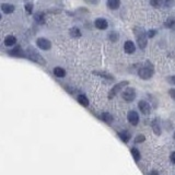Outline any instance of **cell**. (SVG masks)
<instances>
[{
    "instance_id": "obj_1",
    "label": "cell",
    "mask_w": 175,
    "mask_h": 175,
    "mask_svg": "<svg viewBox=\"0 0 175 175\" xmlns=\"http://www.w3.org/2000/svg\"><path fill=\"white\" fill-rule=\"evenodd\" d=\"M134 33L136 35V39L139 47L141 49H145L146 46H147V42H148V37H147V34H146L145 30L142 27L136 26L134 29Z\"/></svg>"
},
{
    "instance_id": "obj_2",
    "label": "cell",
    "mask_w": 175,
    "mask_h": 175,
    "mask_svg": "<svg viewBox=\"0 0 175 175\" xmlns=\"http://www.w3.org/2000/svg\"><path fill=\"white\" fill-rule=\"evenodd\" d=\"M153 66L151 65L150 63H146V66H143L142 68H140L138 71V75L139 77L143 80H148L150 79L152 75H153Z\"/></svg>"
},
{
    "instance_id": "obj_3",
    "label": "cell",
    "mask_w": 175,
    "mask_h": 175,
    "mask_svg": "<svg viewBox=\"0 0 175 175\" xmlns=\"http://www.w3.org/2000/svg\"><path fill=\"white\" fill-rule=\"evenodd\" d=\"M26 56L29 58H30L31 60H33V61H36V63H41V65H45V60L43 59V57L41 56V55L37 53L36 51L34 48H32V47H29L26 51Z\"/></svg>"
},
{
    "instance_id": "obj_4",
    "label": "cell",
    "mask_w": 175,
    "mask_h": 175,
    "mask_svg": "<svg viewBox=\"0 0 175 175\" xmlns=\"http://www.w3.org/2000/svg\"><path fill=\"white\" fill-rule=\"evenodd\" d=\"M123 99H124L126 102H131V101L135 100L136 97V91L134 88H127L126 90L123 92Z\"/></svg>"
},
{
    "instance_id": "obj_5",
    "label": "cell",
    "mask_w": 175,
    "mask_h": 175,
    "mask_svg": "<svg viewBox=\"0 0 175 175\" xmlns=\"http://www.w3.org/2000/svg\"><path fill=\"white\" fill-rule=\"evenodd\" d=\"M128 84V81H121L119 82V83H117L116 85H114V88H113L112 90H111V92H109V99H112V97H114L116 94L119 92V91L123 90V88L126 87V85Z\"/></svg>"
},
{
    "instance_id": "obj_6",
    "label": "cell",
    "mask_w": 175,
    "mask_h": 175,
    "mask_svg": "<svg viewBox=\"0 0 175 175\" xmlns=\"http://www.w3.org/2000/svg\"><path fill=\"white\" fill-rule=\"evenodd\" d=\"M127 118H128V121H129L130 124L134 125V126H136L137 124L139 123V115L137 112L135 111H130L127 115Z\"/></svg>"
},
{
    "instance_id": "obj_7",
    "label": "cell",
    "mask_w": 175,
    "mask_h": 175,
    "mask_svg": "<svg viewBox=\"0 0 175 175\" xmlns=\"http://www.w3.org/2000/svg\"><path fill=\"white\" fill-rule=\"evenodd\" d=\"M36 44L37 46H38L41 49H44V51H47V49L51 48V43L49 42L48 39H46V38H38L36 41Z\"/></svg>"
},
{
    "instance_id": "obj_8",
    "label": "cell",
    "mask_w": 175,
    "mask_h": 175,
    "mask_svg": "<svg viewBox=\"0 0 175 175\" xmlns=\"http://www.w3.org/2000/svg\"><path fill=\"white\" fill-rule=\"evenodd\" d=\"M138 107H139V109L141 111L142 114H145V115L150 114L151 107H150V104H149L148 102H146V101H140V102L138 103Z\"/></svg>"
},
{
    "instance_id": "obj_9",
    "label": "cell",
    "mask_w": 175,
    "mask_h": 175,
    "mask_svg": "<svg viewBox=\"0 0 175 175\" xmlns=\"http://www.w3.org/2000/svg\"><path fill=\"white\" fill-rule=\"evenodd\" d=\"M94 24H95L97 29H99V30H105L109 26V23H107V21H106L105 19H101V18L97 19Z\"/></svg>"
},
{
    "instance_id": "obj_10",
    "label": "cell",
    "mask_w": 175,
    "mask_h": 175,
    "mask_svg": "<svg viewBox=\"0 0 175 175\" xmlns=\"http://www.w3.org/2000/svg\"><path fill=\"white\" fill-rule=\"evenodd\" d=\"M124 49L127 54H133L136 51V46H135V44L131 41H127L124 45Z\"/></svg>"
},
{
    "instance_id": "obj_11",
    "label": "cell",
    "mask_w": 175,
    "mask_h": 175,
    "mask_svg": "<svg viewBox=\"0 0 175 175\" xmlns=\"http://www.w3.org/2000/svg\"><path fill=\"white\" fill-rule=\"evenodd\" d=\"M107 6L109 9L116 10L121 6V0H107Z\"/></svg>"
},
{
    "instance_id": "obj_12",
    "label": "cell",
    "mask_w": 175,
    "mask_h": 175,
    "mask_svg": "<svg viewBox=\"0 0 175 175\" xmlns=\"http://www.w3.org/2000/svg\"><path fill=\"white\" fill-rule=\"evenodd\" d=\"M1 9L5 13L9 14V13H12L14 11V6L9 5V3H3V5H1Z\"/></svg>"
},
{
    "instance_id": "obj_13",
    "label": "cell",
    "mask_w": 175,
    "mask_h": 175,
    "mask_svg": "<svg viewBox=\"0 0 175 175\" xmlns=\"http://www.w3.org/2000/svg\"><path fill=\"white\" fill-rule=\"evenodd\" d=\"M54 75L56 77H59V78H63L66 75V70L60 68V67H56L54 69Z\"/></svg>"
},
{
    "instance_id": "obj_14",
    "label": "cell",
    "mask_w": 175,
    "mask_h": 175,
    "mask_svg": "<svg viewBox=\"0 0 175 175\" xmlns=\"http://www.w3.org/2000/svg\"><path fill=\"white\" fill-rule=\"evenodd\" d=\"M17 42V39H15L14 36L12 35H9V36H7L6 39H5V45L7 46H13Z\"/></svg>"
},
{
    "instance_id": "obj_15",
    "label": "cell",
    "mask_w": 175,
    "mask_h": 175,
    "mask_svg": "<svg viewBox=\"0 0 175 175\" xmlns=\"http://www.w3.org/2000/svg\"><path fill=\"white\" fill-rule=\"evenodd\" d=\"M10 54L12 55V56H19V57H23L24 56V53H23V51L21 49V47H15L13 51H10Z\"/></svg>"
},
{
    "instance_id": "obj_16",
    "label": "cell",
    "mask_w": 175,
    "mask_h": 175,
    "mask_svg": "<svg viewBox=\"0 0 175 175\" xmlns=\"http://www.w3.org/2000/svg\"><path fill=\"white\" fill-rule=\"evenodd\" d=\"M101 117H102L103 121H105V123H107V124H111L113 121V116L111 114H109V113H103Z\"/></svg>"
},
{
    "instance_id": "obj_17",
    "label": "cell",
    "mask_w": 175,
    "mask_h": 175,
    "mask_svg": "<svg viewBox=\"0 0 175 175\" xmlns=\"http://www.w3.org/2000/svg\"><path fill=\"white\" fill-rule=\"evenodd\" d=\"M78 102L81 104V105L83 106H88L89 105V100L87 99V97H84V95H79L78 97Z\"/></svg>"
},
{
    "instance_id": "obj_18",
    "label": "cell",
    "mask_w": 175,
    "mask_h": 175,
    "mask_svg": "<svg viewBox=\"0 0 175 175\" xmlns=\"http://www.w3.org/2000/svg\"><path fill=\"white\" fill-rule=\"evenodd\" d=\"M70 35H71V37H80L81 36V33H80L79 29L72 27V29L70 30Z\"/></svg>"
},
{
    "instance_id": "obj_19",
    "label": "cell",
    "mask_w": 175,
    "mask_h": 175,
    "mask_svg": "<svg viewBox=\"0 0 175 175\" xmlns=\"http://www.w3.org/2000/svg\"><path fill=\"white\" fill-rule=\"evenodd\" d=\"M131 154H133V157H134V159H135V161L140 160V152L138 151V149H136V148L131 149Z\"/></svg>"
},
{
    "instance_id": "obj_20",
    "label": "cell",
    "mask_w": 175,
    "mask_h": 175,
    "mask_svg": "<svg viewBox=\"0 0 175 175\" xmlns=\"http://www.w3.org/2000/svg\"><path fill=\"white\" fill-rule=\"evenodd\" d=\"M164 25H165L167 29H172V27H174V25H175V20L174 19H167L166 22L164 23Z\"/></svg>"
},
{
    "instance_id": "obj_21",
    "label": "cell",
    "mask_w": 175,
    "mask_h": 175,
    "mask_svg": "<svg viewBox=\"0 0 175 175\" xmlns=\"http://www.w3.org/2000/svg\"><path fill=\"white\" fill-rule=\"evenodd\" d=\"M157 121H154L153 124H152V127H153V131L155 135H160L161 134V129H160V126L159 125H157Z\"/></svg>"
},
{
    "instance_id": "obj_22",
    "label": "cell",
    "mask_w": 175,
    "mask_h": 175,
    "mask_svg": "<svg viewBox=\"0 0 175 175\" xmlns=\"http://www.w3.org/2000/svg\"><path fill=\"white\" fill-rule=\"evenodd\" d=\"M162 0H150V3L151 6L154 7V8H158V7H160L162 5Z\"/></svg>"
},
{
    "instance_id": "obj_23",
    "label": "cell",
    "mask_w": 175,
    "mask_h": 175,
    "mask_svg": "<svg viewBox=\"0 0 175 175\" xmlns=\"http://www.w3.org/2000/svg\"><path fill=\"white\" fill-rule=\"evenodd\" d=\"M119 137H121V140H123V141H125V142H127L128 140H129V135H128V134H126V133H121V134H119Z\"/></svg>"
},
{
    "instance_id": "obj_24",
    "label": "cell",
    "mask_w": 175,
    "mask_h": 175,
    "mask_svg": "<svg viewBox=\"0 0 175 175\" xmlns=\"http://www.w3.org/2000/svg\"><path fill=\"white\" fill-rule=\"evenodd\" d=\"M109 39L112 41V42H116L118 39V34L116 32H112V33L109 34Z\"/></svg>"
},
{
    "instance_id": "obj_25",
    "label": "cell",
    "mask_w": 175,
    "mask_h": 175,
    "mask_svg": "<svg viewBox=\"0 0 175 175\" xmlns=\"http://www.w3.org/2000/svg\"><path fill=\"white\" fill-rule=\"evenodd\" d=\"M25 10H26L27 13H32V10H33L32 3H26V5H25Z\"/></svg>"
},
{
    "instance_id": "obj_26",
    "label": "cell",
    "mask_w": 175,
    "mask_h": 175,
    "mask_svg": "<svg viewBox=\"0 0 175 175\" xmlns=\"http://www.w3.org/2000/svg\"><path fill=\"white\" fill-rule=\"evenodd\" d=\"M157 34V31H153L151 30L148 32V34H147V37H149V38H152V37H154V35Z\"/></svg>"
},
{
    "instance_id": "obj_27",
    "label": "cell",
    "mask_w": 175,
    "mask_h": 175,
    "mask_svg": "<svg viewBox=\"0 0 175 175\" xmlns=\"http://www.w3.org/2000/svg\"><path fill=\"white\" fill-rule=\"evenodd\" d=\"M145 136L143 135H139V136H137V138H136V140L135 141L138 143V142H142V141H145Z\"/></svg>"
},
{
    "instance_id": "obj_28",
    "label": "cell",
    "mask_w": 175,
    "mask_h": 175,
    "mask_svg": "<svg viewBox=\"0 0 175 175\" xmlns=\"http://www.w3.org/2000/svg\"><path fill=\"white\" fill-rule=\"evenodd\" d=\"M95 75H100L101 77H105V78H107V79H112V77H111V75H106V73H101V72H97V71H95Z\"/></svg>"
},
{
    "instance_id": "obj_29",
    "label": "cell",
    "mask_w": 175,
    "mask_h": 175,
    "mask_svg": "<svg viewBox=\"0 0 175 175\" xmlns=\"http://www.w3.org/2000/svg\"><path fill=\"white\" fill-rule=\"evenodd\" d=\"M170 160H171V162H172L173 164H175V152H172V153H171V155H170Z\"/></svg>"
},
{
    "instance_id": "obj_30",
    "label": "cell",
    "mask_w": 175,
    "mask_h": 175,
    "mask_svg": "<svg viewBox=\"0 0 175 175\" xmlns=\"http://www.w3.org/2000/svg\"><path fill=\"white\" fill-rule=\"evenodd\" d=\"M169 93H170V95H171V97H172L173 100H175V89H171Z\"/></svg>"
},
{
    "instance_id": "obj_31",
    "label": "cell",
    "mask_w": 175,
    "mask_h": 175,
    "mask_svg": "<svg viewBox=\"0 0 175 175\" xmlns=\"http://www.w3.org/2000/svg\"><path fill=\"white\" fill-rule=\"evenodd\" d=\"M84 1L88 3H92V5H97L99 2V0H84Z\"/></svg>"
},
{
    "instance_id": "obj_32",
    "label": "cell",
    "mask_w": 175,
    "mask_h": 175,
    "mask_svg": "<svg viewBox=\"0 0 175 175\" xmlns=\"http://www.w3.org/2000/svg\"><path fill=\"white\" fill-rule=\"evenodd\" d=\"M169 82H170V83H173V84H175V75H173V77H170V78H169Z\"/></svg>"
},
{
    "instance_id": "obj_33",
    "label": "cell",
    "mask_w": 175,
    "mask_h": 175,
    "mask_svg": "<svg viewBox=\"0 0 175 175\" xmlns=\"http://www.w3.org/2000/svg\"><path fill=\"white\" fill-rule=\"evenodd\" d=\"M36 20L38 22H43V15H36Z\"/></svg>"
},
{
    "instance_id": "obj_34",
    "label": "cell",
    "mask_w": 175,
    "mask_h": 175,
    "mask_svg": "<svg viewBox=\"0 0 175 175\" xmlns=\"http://www.w3.org/2000/svg\"><path fill=\"white\" fill-rule=\"evenodd\" d=\"M150 175H159V173H158L157 171H152V172L150 173Z\"/></svg>"
},
{
    "instance_id": "obj_35",
    "label": "cell",
    "mask_w": 175,
    "mask_h": 175,
    "mask_svg": "<svg viewBox=\"0 0 175 175\" xmlns=\"http://www.w3.org/2000/svg\"><path fill=\"white\" fill-rule=\"evenodd\" d=\"M174 140H175V133H174Z\"/></svg>"
},
{
    "instance_id": "obj_36",
    "label": "cell",
    "mask_w": 175,
    "mask_h": 175,
    "mask_svg": "<svg viewBox=\"0 0 175 175\" xmlns=\"http://www.w3.org/2000/svg\"><path fill=\"white\" fill-rule=\"evenodd\" d=\"M0 20H1V14H0Z\"/></svg>"
}]
</instances>
